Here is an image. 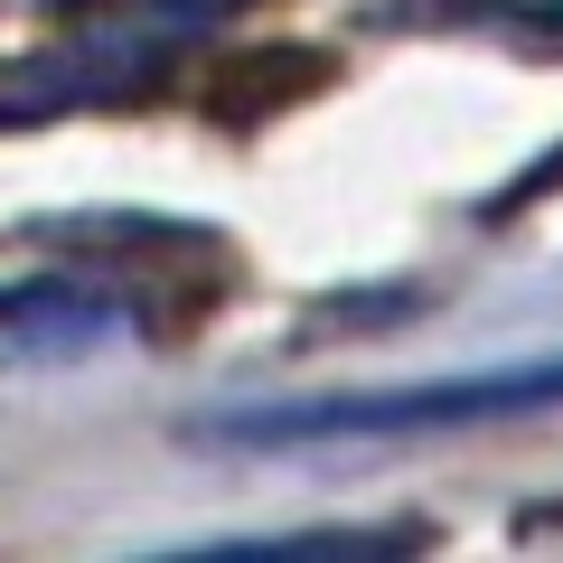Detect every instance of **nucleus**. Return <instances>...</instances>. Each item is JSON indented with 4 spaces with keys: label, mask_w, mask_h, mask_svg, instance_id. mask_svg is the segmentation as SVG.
I'll list each match as a JSON object with an SVG mask.
<instances>
[{
    "label": "nucleus",
    "mask_w": 563,
    "mask_h": 563,
    "mask_svg": "<svg viewBox=\"0 0 563 563\" xmlns=\"http://www.w3.org/2000/svg\"><path fill=\"white\" fill-rule=\"evenodd\" d=\"M413 536H254V544H225V554H404Z\"/></svg>",
    "instance_id": "3"
},
{
    "label": "nucleus",
    "mask_w": 563,
    "mask_h": 563,
    "mask_svg": "<svg viewBox=\"0 0 563 563\" xmlns=\"http://www.w3.org/2000/svg\"><path fill=\"white\" fill-rule=\"evenodd\" d=\"M132 339V301L103 282H0V366H76Z\"/></svg>",
    "instance_id": "2"
},
{
    "label": "nucleus",
    "mask_w": 563,
    "mask_h": 563,
    "mask_svg": "<svg viewBox=\"0 0 563 563\" xmlns=\"http://www.w3.org/2000/svg\"><path fill=\"white\" fill-rule=\"evenodd\" d=\"M563 404V347L479 376H422V385H357V395H301V404H244L217 432L244 451H301V442H404V432H470Z\"/></svg>",
    "instance_id": "1"
}]
</instances>
